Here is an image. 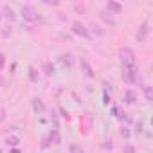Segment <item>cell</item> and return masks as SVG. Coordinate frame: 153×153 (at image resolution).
Here are the masks:
<instances>
[{
	"label": "cell",
	"instance_id": "1",
	"mask_svg": "<svg viewBox=\"0 0 153 153\" xmlns=\"http://www.w3.org/2000/svg\"><path fill=\"white\" fill-rule=\"evenodd\" d=\"M121 76H123V79H124L128 85L137 83V81H139L137 65H124V63H121Z\"/></svg>",
	"mask_w": 153,
	"mask_h": 153
},
{
	"label": "cell",
	"instance_id": "2",
	"mask_svg": "<svg viewBox=\"0 0 153 153\" xmlns=\"http://www.w3.org/2000/svg\"><path fill=\"white\" fill-rule=\"evenodd\" d=\"M70 29H72V33H74V34H78V36L85 38V40H90V38H92V34H90L88 27H87L81 20H74V22H72V25H70Z\"/></svg>",
	"mask_w": 153,
	"mask_h": 153
},
{
	"label": "cell",
	"instance_id": "3",
	"mask_svg": "<svg viewBox=\"0 0 153 153\" xmlns=\"http://www.w3.org/2000/svg\"><path fill=\"white\" fill-rule=\"evenodd\" d=\"M22 16H24V20H27V22H38V20H42V16L36 13L34 6H31V4L22 6Z\"/></svg>",
	"mask_w": 153,
	"mask_h": 153
},
{
	"label": "cell",
	"instance_id": "4",
	"mask_svg": "<svg viewBox=\"0 0 153 153\" xmlns=\"http://www.w3.org/2000/svg\"><path fill=\"white\" fill-rule=\"evenodd\" d=\"M148 34H149V18H146V20L139 25V29H137V33H135V40H137L139 43H144V42L148 40Z\"/></svg>",
	"mask_w": 153,
	"mask_h": 153
},
{
	"label": "cell",
	"instance_id": "5",
	"mask_svg": "<svg viewBox=\"0 0 153 153\" xmlns=\"http://www.w3.org/2000/svg\"><path fill=\"white\" fill-rule=\"evenodd\" d=\"M119 56H121V63H124V65H135V52L130 47H123L119 51Z\"/></svg>",
	"mask_w": 153,
	"mask_h": 153
},
{
	"label": "cell",
	"instance_id": "6",
	"mask_svg": "<svg viewBox=\"0 0 153 153\" xmlns=\"http://www.w3.org/2000/svg\"><path fill=\"white\" fill-rule=\"evenodd\" d=\"M0 15H2L4 18H7L9 22H15V20L18 18V16H16V11H15L9 4H4L2 7H0Z\"/></svg>",
	"mask_w": 153,
	"mask_h": 153
},
{
	"label": "cell",
	"instance_id": "7",
	"mask_svg": "<svg viewBox=\"0 0 153 153\" xmlns=\"http://www.w3.org/2000/svg\"><path fill=\"white\" fill-rule=\"evenodd\" d=\"M79 65H81V72H83V74L87 76L88 79H92L94 76H96V74H94V68H92V65L88 63V59H87V58H81Z\"/></svg>",
	"mask_w": 153,
	"mask_h": 153
},
{
	"label": "cell",
	"instance_id": "8",
	"mask_svg": "<svg viewBox=\"0 0 153 153\" xmlns=\"http://www.w3.org/2000/svg\"><path fill=\"white\" fill-rule=\"evenodd\" d=\"M123 101H124L126 105H135V103H137V92H135L133 88H126V90L123 92Z\"/></svg>",
	"mask_w": 153,
	"mask_h": 153
},
{
	"label": "cell",
	"instance_id": "9",
	"mask_svg": "<svg viewBox=\"0 0 153 153\" xmlns=\"http://www.w3.org/2000/svg\"><path fill=\"white\" fill-rule=\"evenodd\" d=\"M123 9H124V7H123V4L115 2V0H108V2H106V11H108L110 15H119Z\"/></svg>",
	"mask_w": 153,
	"mask_h": 153
},
{
	"label": "cell",
	"instance_id": "10",
	"mask_svg": "<svg viewBox=\"0 0 153 153\" xmlns=\"http://www.w3.org/2000/svg\"><path fill=\"white\" fill-rule=\"evenodd\" d=\"M33 112L38 114V115H42L45 112V105H43V101L40 97H33Z\"/></svg>",
	"mask_w": 153,
	"mask_h": 153
},
{
	"label": "cell",
	"instance_id": "11",
	"mask_svg": "<svg viewBox=\"0 0 153 153\" xmlns=\"http://www.w3.org/2000/svg\"><path fill=\"white\" fill-rule=\"evenodd\" d=\"M99 16H101V20H103L106 25H110V27H115V20H114V15H110L106 9H105V11H101V13H99Z\"/></svg>",
	"mask_w": 153,
	"mask_h": 153
},
{
	"label": "cell",
	"instance_id": "12",
	"mask_svg": "<svg viewBox=\"0 0 153 153\" xmlns=\"http://www.w3.org/2000/svg\"><path fill=\"white\" fill-rule=\"evenodd\" d=\"M47 139L51 140V144H59L61 142V135H59V130L58 128H52L47 135Z\"/></svg>",
	"mask_w": 153,
	"mask_h": 153
},
{
	"label": "cell",
	"instance_id": "13",
	"mask_svg": "<svg viewBox=\"0 0 153 153\" xmlns=\"http://www.w3.org/2000/svg\"><path fill=\"white\" fill-rule=\"evenodd\" d=\"M58 61H59V65H61L63 68H70V67H72V56H70V54H59Z\"/></svg>",
	"mask_w": 153,
	"mask_h": 153
},
{
	"label": "cell",
	"instance_id": "14",
	"mask_svg": "<svg viewBox=\"0 0 153 153\" xmlns=\"http://www.w3.org/2000/svg\"><path fill=\"white\" fill-rule=\"evenodd\" d=\"M112 114H114V117H115V119H119V121H124V119H126V114L123 112V108H121L119 105L112 106Z\"/></svg>",
	"mask_w": 153,
	"mask_h": 153
},
{
	"label": "cell",
	"instance_id": "15",
	"mask_svg": "<svg viewBox=\"0 0 153 153\" xmlns=\"http://www.w3.org/2000/svg\"><path fill=\"white\" fill-rule=\"evenodd\" d=\"M142 92H144V97H146V101H153V90H151V85H148V83H142Z\"/></svg>",
	"mask_w": 153,
	"mask_h": 153
},
{
	"label": "cell",
	"instance_id": "16",
	"mask_svg": "<svg viewBox=\"0 0 153 153\" xmlns=\"http://www.w3.org/2000/svg\"><path fill=\"white\" fill-rule=\"evenodd\" d=\"M20 142H22V137L20 135H11V137L6 139V144L7 146H18Z\"/></svg>",
	"mask_w": 153,
	"mask_h": 153
},
{
	"label": "cell",
	"instance_id": "17",
	"mask_svg": "<svg viewBox=\"0 0 153 153\" xmlns=\"http://www.w3.org/2000/svg\"><path fill=\"white\" fill-rule=\"evenodd\" d=\"M29 79L33 81V83H38V79H40V74H38V70L31 65L29 67Z\"/></svg>",
	"mask_w": 153,
	"mask_h": 153
},
{
	"label": "cell",
	"instance_id": "18",
	"mask_svg": "<svg viewBox=\"0 0 153 153\" xmlns=\"http://www.w3.org/2000/svg\"><path fill=\"white\" fill-rule=\"evenodd\" d=\"M68 153H85V149L79 146V144H76V142H72L70 146H68Z\"/></svg>",
	"mask_w": 153,
	"mask_h": 153
},
{
	"label": "cell",
	"instance_id": "19",
	"mask_svg": "<svg viewBox=\"0 0 153 153\" xmlns=\"http://www.w3.org/2000/svg\"><path fill=\"white\" fill-rule=\"evenodd\" d=\"M6 117H7L6 108H4V105H2V103H0V123H4V121H6Z\"/></svg>",
	"mask_w": 153,
	"mask_h": 153
},
{
	"label": "cell",
	"instance_id": "20",
	"mask_svg": "<svg viewBox=\"0 0 153 153\" xmlns=\"http://www.w3.org/2000/svg\"><path fill=\"white\" fill-rule=\"evenodd\" d=\"M9 34H11V25L7 24V25H4V27H2V36H4V38H7Z\"/></svg>",
	"mask_w": 153,
	"mask_h": 153
},
{
	"label": "cell",
	"instance_id": "21",
	"mask_svg": "<svg viewBox=\"0 0 153 153\" xmlns=\"http://www.w3.org/2000/svg\"><path fill=\"white\" fill-rule=\"evenodd\" d=\"M135 128H137V130H135L137 133H142V130H144V121H142V119H140V121H137Z\"/></svg>",
	"mask_w": 153,
	"mask_h": 153
},
{
	"label": "cell",
	"instance_id": "22",
	"mask_svg": "<svg viewBox=\"0 0 153 153\" xmlns=\"http://www.w3.org/2000/svg\"><path fill=\"white\" fill-rule=\"evenodd\" d=\"M124 153H135V146L133 144H126L124 146Z\"/></svg>",
	"mask_w": 153,
	"mask_h": 153
},
{
	"label": "cell",
	"instance_id": "23",
	"mask_svg": "<svg viewBox=\"0 0 153 153\" xmlns=\"http://www.w3.org/2000/svg\"><path fill=\"white\" fill-rule=\"evenodd\" d=\"M121 133H123V137H124V139H128V137H130V128L123 126V128H121Z\"/></svg>",
	"mask_w": 153,
	"mask_h": 153
},
{
	"label": "cell",
	"instance_id": "24",
	"mask_svg": "<svg viewBox=\"0 0 153 153\" xmlns=\"http://www.w3.org/2000/svg\"><path fill=\"white\" fill-rule=\"evenodd\" d=\"M4 65H6V54H4V52H0V70L4 68Z\"/></svg>",
	"mask_w": 153,
	"mask_h": 153
},
{
	"label": "cell",
	"instance_id": "25",
	"mask_svg": "<svg viewBox=\"0 0 153 153\" xmlns=\"http://www.w3.org/2000/svg\"><path fill=\"white\" fill-rule=\"evenodd\" d=\"M45 70H47L45 74H49V76H51V74L54 72V67H51V63H45Z\"/></svg>",
	"mask_w": 153,
	"mask_h": 153
},
{
	"label": "cell",
	"instance_id": "26",
	"mask_svg": "<svg viewBox=\"0 0 153 153\" xmlns=\"http://www.w3.org/2000/svg\"><path fill=\"white\" fill-rule=\"evenodd\" d=\"M49 146H51V140H49L47 137H43V140H42V148L45 149V148H49Z\"/></svg>",
	"mask_w": 153,
	"mask_h": 153
},
{
	"label": "cell",
	"instance_id": "27",
	"mask_svg": "<svg viewBox=\"0 0 153 153\" xmlns=\"http://www.w3.org/2000/svg\"><path fill=\"white\" fill-rule=\"evenodd\" d=\"M103 99H105V101H103L105 105H110V96H108V92H103Z\"/></svg>",
	"mask_w": 153,
	"mask_h": 153
},
{
	"label": "cell",
	"instance_id": "28",
	"mask_svg": "<svg viewBox=\"0 0 153 153\" xmlns=\"http://www.w3.org/2000/svg\"><path fill=\"white\" fill-rule=\"evenodd\" d=\"M9 153H22V151H20V149H16V148H15V149H9Z\"/></svg>",
	"mask_w": 153,
	"mask_h": 153
},
{
	"label": "cell",
	"instance_id": "29",
	"mask_svg": "<svg viewBox=\"0 0 153 153\" xmlns=\"http://www.w3.org/2000/svg\"><path fill=\"white\" fill-rule=\"evenodd\" d=\"M0 20H2V15H0Z\"/></svg>",
	"mask_w": 153,
	"mask_h": 153
},
{
	"label": "cell",
	"instance_id": "30",
	"mask_svg": "<svg viewBox=\"0 0 153 153\" xmlns=\"http://www.w3.org/2000/svg\"><path fill=\"white\" fill-rule=\"evenodd\" d=\"M0 83H2V79H0Z\"/></svg>",
	"mask_w": 153,
	"mask_h": 153
},
{
	"label": "cell",
	"instance_id": "31",
	"mask_svg": "<svg viewBox=\"0 0 153 153\" xmlns=\"http://www.w3.org/2000/svg\"><path fill=\"white\" fill-rule=\"evenodd\" d=\"M0 153H2V151H0Z\"/></svg>",
	"mask_w": 153,
	"mask_h": 153
}]
</instances>
